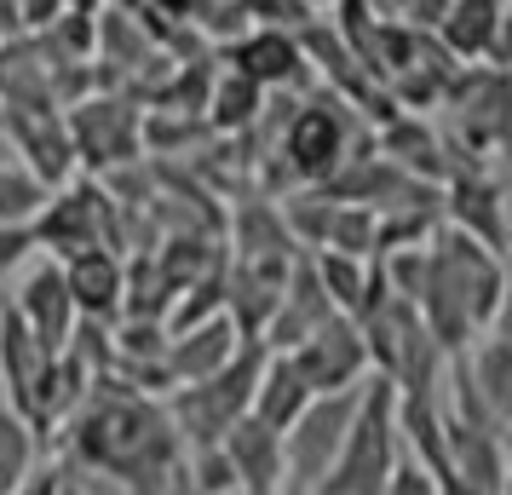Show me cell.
<instances>
[{
  "instance_id": "12",
  "label": "cell",
  "mask_w": 512,
  "mask_h": 495,
  "mask_svg": "<svg viewBox=\"0 0 512 495\" xmlns=\"http://www.w3.org/2000/svg\"><path fill=\"white\" fill-rule=\"evenodd\" d=\"M328 317H334V306H328L323 283H317V271H311V254H300V260L288 265L282 300H277V311H271L265 334H259V346H265V352H294L305 334L317 329V323H328Z\"/></svg>"
},
{
  "instance_id": "2",
  "label": "cell",
  "mask_w": 512,
  "mask_h": 495,
  "mask_svg": "<svg viewBox=\"0 0 512 495\" xmlns=\"http://www.w3.org/2000/svg\"><path fill=\"white\" fill-rule=\"evenodd\" d=\"M363 150H374V127L351 110L346 98L328 93V87L300 93V104L288 110V121H282V133H277V162L288 167V179L300 190L305 185L323 190Z\"/></svg>"
},
{
  "instance_id": "5",
  "label": "cell",
  "mask_w": 512,
  "mask_h": 495,
  "mask_svg": "<svg viewBox=\"0 0 512 495\" xmlns=\"http://www.w3.org/2000/svg\"><path fill=\"white\" fill-rule=\"evenodd\" d=\"M139 127H144V110L121 93H93V98H81V104L64 110V133L75 144V162L98 167V173L139 162L144 156Z\"/></svg>"
},
{
  "instance_id": "33",
  "label": "cell",
  "mask_w": 512,
  "mask_h": 495,
  "mask_svg": "<svg viewBox=\"0 0 512 495\" xmlns=\"http://www.w3.org/2000/svg\"><path fill=\"white\" fill-rule=\"evenodd\" d=\"M305 6H311V12H323V6H334V0H305Z\"/></svg>"
},
{
  "instance_id": "22",
  "label": "cell",
  "mask_w": 512,
  "mask_h": 495,
  "mask_svg": "<svg viewBox=\"0 0 512 495\" xmlns=\"http://www.w3.org/2000/svg\"><path fill=\"white\" fill-rule=\"evenodd\" d=\"M282 213V231L294 236V248L300 254H311V248H323V236H328V219H334V196L328 190H294V196H282L277 202Z\"/></svg>"
},
{
  "instance_id": "31",
  "label": "cell",
  "mask_w": 512,
  "mask_h": 495,
  "mask_svg": "<svg viewBox=\"0 0 512 495\" xmlns=\"http://www.w3.org/2000/svg\"><path fill=\"white\" fill-rule=\"evenodd\" d=\"M438 495H484V490H466L461 478H438Z\"/></svg>"
},
{
  "instance_id": "29",
  "label": "cell",
  "mask_w": 512,
  "mask_h": 495,
  "mask_svg": "<svg viewBox=\"0 0 512 495\" xmlns=\"http://www.w3.org/2000/svg\"><path fill=\"white\" fill-rule=\"evenodd\" d=\"M380 495H438V478L420 467V461L397 455V467H392V478H386V490Z\"/></svg>"
},
{
  "instance_id": "21",
  "label": "cell",
  "mask_w": 512,
  "mask_h": 495,
  "mask_svg": "<svg viewBox=\"0 0 512 495\" xmlns=\"http://www.w3.org/2000/svg\"><path fill=\"white\" fill-rule=\"evenodd\" d=\"M265 87H254L248 75H236L231 64L225 70H213V87H208V110H202V121H208L219 139H236V133H248L259 121V110H265Z\"/></svg>"
},
{
  "instance_id": "4",
  "label": "cell",
  "mask_w": 512,
  "mask_h": 495,
  "mask_svg": "<svg viewBox=\"0 0 512 495\" xmlns=\"http://www.w3.org/2000/svg\"><path fill=\"white\" fill-rule=\"evenodd\" d=\"M357 392H323L300 409V421L282 432V484H300V490H317L323 472L334 467V455L346 444V426L357 415Z\"/></svg>"
},
{
  "instance_id": "8",
  "label": "cell",
  "mask_w": 512,
  "mask_h": 495,
  "mask_svg": "<svg viewBox=\"0 0 512 495\" xmlns=\"http://www.w3.org/2000/svg\"><path fill=\"white\" fill-rule=\"evenodd\" d=\"M225 58L236 75H248L265 93H311L317 87V75L300 52V35H288V29H242L225 47Z\"/></svg>"
},
{
  "instance_id": "10",
  "label": "cell",
  "mask_w": 512,
  "mask_h": 495,
  "mask_svg": "<svg viewBox=\"0 0 512 495\" xmlns=\"http://www.w3.org/2000/svg\"><path fill=\"white\" fill-rule=\"evenodd\" d=\"M98 202H104L98 179H81V185L47 196V208L29 219L35 248H47L58 265L70 260V254H87V248H98Z\"/></svg>"
},
{
  "instance_id": "26",
  "label": "cell",
  "mask_w": 512,
  "mask_h": 495,
  "mask_svg": "<svg viewBox=\"0 0 512 495\" xmlns=\"http://www.w3.org/2000/svg\"><path fill=\"white\" fill-rule=\"evenodd\" d=\"M323 248L351 254V260H374V208H363V202H334ZM311 254H317V248H311Z\"/></svg>"
},
{
  "instance_id": "24",
  "label": "cell",
  "mask_w": 512,
  "mask_h": 495,
  "mask_svg": "<svg viewBox=\"0 0 512 495\" xmlns=\"http://www.w3.org/2000/svg\"><path fill=\"white\" fill-rule=\"evenodd\" d=\"M35 449H41L35 444V432L18 421L12 403L0 398V495H12L29 472H35Z\"/></svg>"
},
{
  "instance_id": "30",
  "label": "cell",
  "mask_w": 512,
  "mask_h": 495,
  "mask_svg": "<svg viewBox=\"0 0 512 495\" xmlns=\"http://www.w3.org/2000/svg\"><path fill=\"white\" fill-rule=\"evenodd\" d=\"M12 35H24V24H18V0H0V41H12Z\"/></svg>"
},
{
  "instance_id": "28",
  "label": "cell",
  "mask_w": 512,
  "mask_h": 495,
  "mask_svg": "<svg viewBox=\"0 0 512 495\" xmlns=\"http://www.w3.org/2000/svg\"><path fill=\"white\" fill-rule=\"evenodd\" d=\"M52 472H58V495H139V490H127L121 478H110V472H98V467H81L70 455H58Z\"/></svg>"
},
{
  "instance_id": "16",
  "label": "cell",
  "mask_w": 512,
  "mask_h": 495,
  "mask_svg": "<svg viewBox=\"0 0 512 495\" xmlns=\"http://www.w3.org/2000/svg\"><path fill=\"white\" fill-rule=\"evenodd\" d=\"M64 288L75 300V317H93V323H116L121 317V254L110 248H87L64 260Z\"/></svg>"
},
{
  "instance_id": "9",
  "label": "cell",
  "mask_w": 512,
  "mask_h": 495,
  "mask_svg": "<svg viewBox=\"0 0 512 495\" xmlns=\"http://www.w3.org/2000/svg\"><path fill=\"white\" fill-rule=\"evenodd\" d=\"M432 35L455 64H501L507 70V0H449Z\"/></svg>"
},
{
  "instance_id": "18",
  "label": "cell",
  "mask_w": 512,
  "mask_h": 495,
  "mask_svg": "<svg viewBox=\"0 0 512 495\" xmlns=\"http://www.w3.org/2000/svg\"><path fill=\"white\" fill-rule=\"evenodd\" d=\"M461 369H466V386L478 392V403H484L489 415H501V421H507V415H512V346H507V334L484 329L461 352Z\"/></svg>"
},
{
  "instance_id": "15",
  "label": "cell",
  "mask_w": 512,
  "mask_h": 495,
  "mask_svg": "<svg viewBox=\"0 0 512 495\" xmlns=\"http://www.w3.org/2000/svg\"><path fill=\"white\" fill-rule=\"evenodd\" d=\"M225 461L236 472V495H277L282 490V432L277 426L254 421V415H242V421L225 432Z\"/></svg>"
},
{
  "instance_id": "7",
  "label": "cell",
  "mask_w": 512,
  "mask_h": 495,
  "mask_svg": "<svg viewBox=\"0 0 512 495\" xmlns=\"http://www.w3.org/2000/svg\"><path fill=\"white\" fill-rule=\"evenodd\" d=\"M443 225L472 236L489 254H507V190L489 173V162L461 167V173L443 185Z\"/></svg>"
},
{
  "instance_id": "13",
  "label": "cell",
  "mask_w": 512,
  "mask_h": 495,
  "mask_svg": "<svg viewBox=\"0 0 512 495\" xmlns=\"http://www.w3.org/2000/svg\"><path fill=\"white\" fill-rule=\"evenodd\" d=\"M12 306H18V317H24V329L35 334V346L41 352H64V340H70L75 329V300H70V288H64V265L47 260V265H35L24 277V288L12 294Z\"/></svg>"
},
{
  "instance_id": "25",
  "label": "cell",
  "mask_w": 512,
  "mask_h": 495,
  "mask_svg": "<svg viewBox=\"0 0 512 495\" xmlns=\"http://www.w3.org/2000/svg\"><path fill=\"white\" fill-rule=\"evenodd\" d=\"M47 196L52 190L41 185L29 167H18V162L0 156V225H29L35 213L47 208Z\"/></svg>"
},
{
  "instance_id": "1",
  "label": "cell",
  "mask_w": 512,
  "mask_h": 495,
  "mask_svg": "<svg viewBox=\"0 0 512 495\" xmlns=\"http://www.w3.org/2000/svg\"><path fill=\"white\" fill-rule=\"evenodd\" d=\"M58 455L81 467L121 478L139 495H179L185 490V444L167 421L162 398H150L121 375H98L70 421L58 426Z\"/></svg>"
},
{
  "instance_id": "27",
  "label": "cell",
  "mask_w": 512,
  "mask_h": 495,
  "mask_svg": "<svg viewBox=\"0 0 512 495\" xmlns=\"http://www.w3.org/2000/svg\"><path fill=\"white\" fill-rule=\"evenodd\" d=\"M231 6L242 12V24L248 29H288V35L317 18L305 0H231Z\"/></svg>"
},
{
  "instance_id": "34",
  "label": "cell",
  "mask_w": 512,
  "mask_h": 495,
  "mask_svg": "<svg viewBox=\"0 0 512 495\" xmlns=\"http://www.w3.org/2000/svg\"><path fill=\"white\" fill-rule=\"evenodd\" d=\"M0 156H6V150H0Z\"/></svg>"
},
{
  "instance_id": "23",
  "label": "cell",
  "mask_w": 512,
  "mask_h": 495,
  "mask_svg": "<svg viewBox=\"0 0 512 495\" xmlns=\"http://www.w3.org/2000/svg\"><path fill=\"white\" fill-rule=\"evenodd\" d=\"M311 271H317V283H323L328 306L351 317L357 300H363V288H369V260H351V254H334V248H317L311 254Z\"/></svg>"
},
{
  "instance_id": "6",
  "label": "cell",
  "mask_w": 512,
  "mask_h": 495,
  "mask_svg": "<svg viewBox=\"0 0 512 495\" xmlns=\"http://www.w3.org/2000/svg\"><path fill=\"white\" fill-rule=\"evenodd\" d=\"M300 380L311 386V398H323V392H351V386H363L369 380V346H363V329L351 323V317H328L317 329L305 334L294 352H282Z\"/></svg>"
},
{
  "instance_id": "32",
  "label": "cell",
  "mask_w": 512,
  "mask_h": 495,
  "mask_svg": "<svg viewBox=\"0 0 512 495\" xmlns=\"http://www.w3.org/2000/svg\"><path fill=\"white\" fill-rule=\"evenodd\" d=\"M277 495H311V490H300V484H282V490Z\"/></svg>"
},
{
  "instance_id": "11",
  "label": "cell",
  "mask_w": 512,
  "mask_h": 495,
  "mask_svg": "<svg viewBox=\"0 0 512 495\" xmlns=\"http://www.w3.org/2000/svg\"><path fill=\"white\" fill-rule=\"evenodd\" d=\"M443 467H449V478H461L466 490L501 495L507 490V432L466 426L443 409Z\"/></svg>"
},
{
  "instance_id": "17",
  "label": "cell",
  "mask_w": 512,
  "mask_h": 495,
  "mask_svg": "<svg viewBox=\"0 0 512 495\" xmlns=\"http://www.w3.org/2000/svg\"><path fill=\"white\" fill-rule=\"evenodd\" d=\"M242 346V334L236 323L219 311L208 323H196V329L173 334L167 340V369H173V386H190V380H208L219 363H231V352Z\"/></svg>"
},
{
  "instance_id": "14",
  "label": "cell",
  "mask_w": 512,
  "mask_h": 495,
  "mask_svg": "<svg viewBox=\"0 0 512 495\" xmlns=\"http://www.w3.org/2000/svg\"><path fill=\"white\" fill-rule=\"evenodd\" d=\"M0 133L18 144V156L47 190H58L75 173V144L64 133V116H18V110H0Z\"/></svg>"
},
{
  "instance_id": "19",
  "label": "cell",
  "mask_w": 512,
  "mask_h": 495,
  "mask_svg": "<svg viewBox=\"0 0 512 495\" xmlns=\"http://www.w3.org/2000/svg\"><path fill=\"white\" fill-rule=\"evenodd\" d=\"M47 363V352L35 346V334L24 329V317L12 300H0V398L18 409V421H24V403H29V386H35V369Z\"/></svg>"
},
{
  "instance_id": "3",
  "label": "cell",
  "mask_w": 512,
  "mask_h": 495,
  "mask_svg": "<svg viewBox=\"0 0 512 495\" xmlns=\"http://www.w3.org/2000/svg\"><path fill=\"white\" fill-rule=\"evenodd\" d=\"M265 346L259 340H242L231 352V363H219L208 380H190V386H173L162 398L167 421L179 432V444L190 449H213L225 444V432H231L242 415H248V403H254V386H259V369H265Z\"/></svg>"
},
{
  "instance_id": "20",
  "label": "cell",
  "mask_w": 512,
  "mask_h": 495,
  "mask_svg": "<svg viewBox=\"0 0 512 495\" xmlns=\"http://www.w3.org/2000/svg\"><path fill=\"white\" fill-rule=\"evenodd\" d=\"M305 403H311V386L300 380V369H294L282 352H271V357H265V369H259V386H254L248 415L265 421V426H277V432H288V426L300 421Z\"/></svg>"
}]
</instances>
